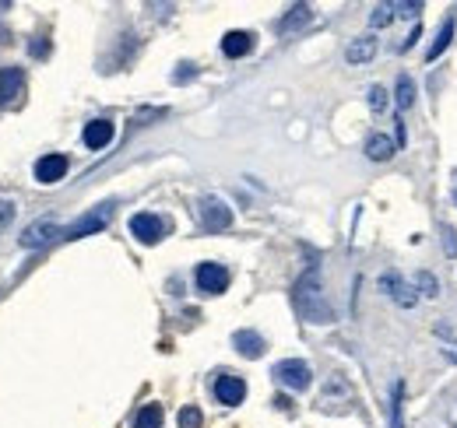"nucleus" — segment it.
Here are the masks:
<instances>
[{"label":"nucleus","instance_id":"11","mask_svg":"<svg viewBox=\"0 0 457 428\" xmlns=\"http://www.w3.org/2000/svg\"><path fill=\"white\" fill-rule=\"evenodd\" d=\"M81 141H85V148H92V151H102V148L113 141V123H109V120H92V123H85V134H81Z\"/></svg>","mask_w":457,"mask_h":428},{"label":"nucleus","instance_id":"5","mask_svg":"<svg viewBox=\"0 0 457 428\" xmlns=\"http://www.w3.org/2000/svg\"><path fill=\"white\" fill-rule=\"evenodd\" d=\"M130 236L137 239V243H144V246H155L162 236H165V222L158 218V214H134L130 218Z\"/></svg>","mask_w":457,"mask_h":428},{"label":"nucleus","instance_id":"19","mask_svg":"<svg viewBox=\"0 0 457 428\" xmlns=\"http://www.w3.org/2000/svg\"><path fill=\"white\" fill-rule=\"evenodd\" d=\"M450 39H453V18H446L443 22V29H439V36H436V43L429 46V53H425V60L432 64V60H439V53L450 46Z\"/></svg>","mask_w":457,"mask_h":428},{"label":"nucleus","instance_id":"7","mask_svg":"<svg viewBox=\"0 0 457 428\" xmlns=\"http://www.w3.org/2000/svg\"><path fill=\"white\" fill-rule=\"evenodd\" d=\"M200 218H204V229L207 232H221L233 225V211H228L218 197H204L200 200Z\"/></svg>","mask_w":457,"mask_h":428},{"label":"nucleus","instance_id":"21","mask_svg":"<svg viewBox=\"0 0 457 428\" xmlns=\"http://www.w3.org/2000/svg\"><path fill=\"white\" fill-rule=\"evenodd\" d=\"M401 407H404V383H394V397H390V428H404L401 421Z\"/></svg>","mask_w":457,"mask_h":428},{"label":"nucleus","instance_id":"14","mask_svg":"<svg viewBox=\"0 0 457 428\" xmlns=\"http://www.w3.org/2000/svg\"><path fill=\"white\" fill-rule=\"evenodd\" d=\"M233 344H236V351H240L243 358H261L264 348H268L257 330H236V334H233Z\"/></svg>","mask_w":457,"mask_h":428},{"label":"nucleus","instance_id":"22","mask_svg":"<svg viewBox=\"0 0 457 428\" xmlns=\"http://www.w3.org/2000/svg\"><path fill=\"white\" fill-rule=\"evenodd\" d=\"M415 292H422V295L436 299V295H439V281H436L429 271H418V274H415Z\"/></svg>","mask_w":457,"mask_h":428},{"label":"nucleus","instance_id":"30","mask_svg":"<svg viewBox=\"0 0 457 428\" xmlns=\"http://www.w3.org/2000/svg\"><path fill=\"white\" fill-rule=\"evenodd\" d=\"M453 200H457V193H453Z\"/></svg>","mask_w":457,"mask_h":428},{"label":"nucleus","instance_id":"13","mask_svg":"<svg viewBox=\"0 0 457 428\" xmlns=\"http://www.w3.org/2000/svg\"><path fill=\"white\" fill-rule=\"evenodd\" d=\"M250 50H254V36H250V32H243V29L225 32V39H221V53H225L228 60H240V57H247Z\"/></svg>","mask_w":457,"mask_h":428},{"label":"nucleus","instance_id":"3","mask_svg":"<svg viewBox=\"0 0 457 428\" xmlns=\"http://www.w3.org/2000/svg\"><path fill=\"white\" fill-rule=\"evenodd\" d=\"M271 376L285 386V390H306L310 383H313V372H310V365L306 362H299V358H285V362H278L275 369H271Z\"/></svg>","mask_w":457,"mask_h":428},{"label":"nucleus","instance_id":"4","mask_svg":"<svg viewBox=\"0 0 457 428\" xmlns=\"http://www.w3.org/2000/svg\"><path fill=\"white\" fill-rule=\"evenodd\" d=\"M380 288L401 306V309H415V302H418V292H415V285H408L397 271H387V274H380Z\"/></svg>","mask_w":457,"mask_h":428},{"label":"nucleus","instance_id":"2","mask_svg":"<svg viewBox=\"0 0 457 428\" xmlns=\"http://www.w3.org/2000/svg\"><path fill=\"white\" fill-rule=\"evenodd\" d=\"M113 200H106V204H99L95 211H88V214H81V218L74 222V225H67L64 229V239H85V236H95V232H102L109 222H113Z\"/></svg>","mask_w":457,"mask_h":428},{"label":"nucleus","instance_id":"27","mask_svg":"<svg viewBox=\"0 0 457 428\" xmlns=\"http://www.w3.org/2000/svg\"><path fill=\"white\" fill-rule=\"evenodd\" d=\"M193 78H197V67H193V64H183L179 71H172V81H176V85H183V81H193Z\"/></svg>","mask_w":457,"mask_h":428},{"label":"nucleus","instance_id":"24","mask_svg":"<svg viewBox=\"0 0 457 428\" xmlns=\"http://www.w3.org/2000/svg\"><path fill=\"white\" fill-rule=\"evenodd\" d=\"M176 421H179V428H200V425H204V418H200V411H197L193 404H186Z\"/></svg>","mask_w":457,"mask_h":428},{"label":"nucleus","instance_id":"28","mask_svg":"<svg viewBox=\"0 0 457 428\" xmlns=\"http://www.w3.org/2000/svg\"><path fill=\"white\" fill-rule=\"evenodd\" d=\"M394 11L404 15V18H415V15L422 11V4H418V0H415V4H394Z\"/></svg>","mask_w":457,"mask_h":428},{"label":"nucleus","instance_id":"9","mask_svg":"<svg viewBox=\"0 0 457 428\" xmlns=\"http://www.w3.org/2000/svg\"><path fill=\"white\" fill-rule=\"evenodd\" d=\"M36 179L43 183V186H53V183H60L64 176H67V155H43L39 162H36Z\"/></svg>","mask_w":457,"mask_h":428},{"label":"nucleus","instance_id":"12","mask_svg":"<svg viewBox=\"0 0 457 428\" xmlns=\"http://www.w3.org/2000/svg\"><path fill=\"white\" fill-rule=\"evenodd\" d=\"M22 92H25V74H22V71H15V67L0 71V106L15 102Z\"/></svg>","mask_w":457,"mask_h":428},{"label":"nucleus","instance_id":"6","mask_svg":"<svg viewBox=\"0 0 457 428\" xmlns=\"http://www.w3.org/2000/svg\"><path fill=\"white\" fill-rule=\"evenodd\" d=\"M57 236H64V229L53 222V218H43V222H32L25 232H22V246L25 250H39V246H46V243H53Z\"/></svg>","mask_w":457,"mask_h":428},{"label":"nucleus","instance_id":"16","mask_svg":"<svg viewBox=\"0 0 457 428\" xmlns=\"http://www.w3.org/2000/svg\"><path fill=\"white\" fill-rule=\"evenodd\" d=\"M310 18H313L310 4H296V8H289V15L278 22V32H282V36H289V32H296V29L310 25Z\"/></svg>","mask_w":457,"mask_h":428},{"label":"nucleus","instance_id":"17","mask_svg":"<svg viewBox=\"0 0 457 428\" xmlns=\"http://www.w3.org/2000/svg\"><path fill=\"white\" fill-rule=\"evenodd\" d=\"M394 151H397V141H390V137H383V134H373V137L366 141V155H369L373 162H390Z\"/></svg>","mask_w":457,"mask_h":428},{"label":"nucleus","instance_id":"26","mask_svg":"<svg viewBox=\"0 0 457 428\" xmlns=\"http://www.w3.org/2000/svg\"><path fill=\"white\" fill-rule=\"evenodd\" d=\"M11 222H15V204L11 200H0V232H4Z\"/></svg>","mask_w":457,"mask_h":428},{"label":"nucleus","instance_id":"1","mask_svg":"<svg viewBox=\"0 0 457 428\" xmlns=\"http://www.w3.org/2000/svg\"><path fill=\"white\" fill-rule=\"evenodd\" d=\"M292 306H296V313H299L306 323H331V320H334V309H331V302H327V295H324V288H320L317 267H310V271L292 285Z\"/></svg>","mask_w":457,"mask_h":428},{"label":"nucleus","instance_id":"8","mask_svg":"<svg viewBox=\"0 0 457 428\" xmlns=\"http://www.w3.org/2000/svg\"><path fill=\"white\" fill-rule=\"evenodd\" d=\"M197 288L204 295H221L228 288V271L221 264H200L197 267Z\"/></svg>","mask_w":457,"mask_h":428},{"label":"nucleus","instance_id":"23","mask_svg":"<svg viewBox=\"0 0 457 428\" xmlns=\"http://www.w3.org/2000/svg\"><path fill=\"white\" fill-rule=\"evenodd\" d=\"M390 22H394V4H376L373 15H369V25L373 29H387Z\"/></svg>","mask_w":457,"mask_h":428},{"label":"nucleus","instance_id":"15","mask_svg":"<svg viewBox=\"0 0 457 428\" xmlns=\"http://www.w3.org/2000/svg\"><path fill=\"white\" fill-rule=\"evenodd\" d=\"M373 57H376V39H373V36H359V39L348 43V50H345V60L355 64V67H359V64H369Z\"/></svg>","mask_w":457,"mask_h":428},{"label":"nucleus","instance_id":"29","mask_svg":"<svg viewBox=\"0 0 457 428\" xmlns=\"http://www.w3.org/2000/svg\"><path fill=\"white\" fill-rule=\"evenodd\" d=\"M443 239H446V257H453L457 253V239H453V232L446 225H443Z\"/></svg>","mask_w":457,"mask_h":428},{"label":"nucleus","instance_id":"18","mask_svg":"<svg viewBox=\"0 0 457 428\" xmlns=\"http://www.w3.org/2000/svg\"><path fill=\"white\" fill-rule=\"evenodd\" d=\"M134 428H162V407L158 404H144L134 414Z\"/></svg>","mask_w":457,"mask_h":428},{"label":"nucleus","instance_id":"25","mask_svg":"<svg viewBox=\"0 0 457 428\" xmlns=\"http://www.w3.org/2000/svg\"><path fill=\"white\" fill-rule=\"evenodd\" d=\"M387 102H390V99H387V92H383L380 85H373V88H369V109H373V113H383V109H387Z\"/></svg>","mask_w":457,"mask_h":428},{"label":"nucleus","instance_id":"20","mask_svg":"<svg viewBox=\"0 0 457 428\" xmlns=\"http://www.w3.org/2000/svg\"><path fill=\"white\" fill-rule=\"evenodd\" d=\"M415 102V85H411V78L408 74H401L397 78V116H404V109Z\"/></svg>","mask_w":457,"mask_h":428},{"label":"nucleus","instance_id":"10","mask_svg":"<svg viewBox=\"0 0 457 428\" xmlns=\"http://www.w3.org/2000/svg\"><path fill=\"white\" fill-rule=\"evenodd\" d=\"M214 397H218V404H240L243 397H247V383L240 379V376H218L214 379Z\"/></svg>","mask_w":457,"mask_h":428}]
</instances>
